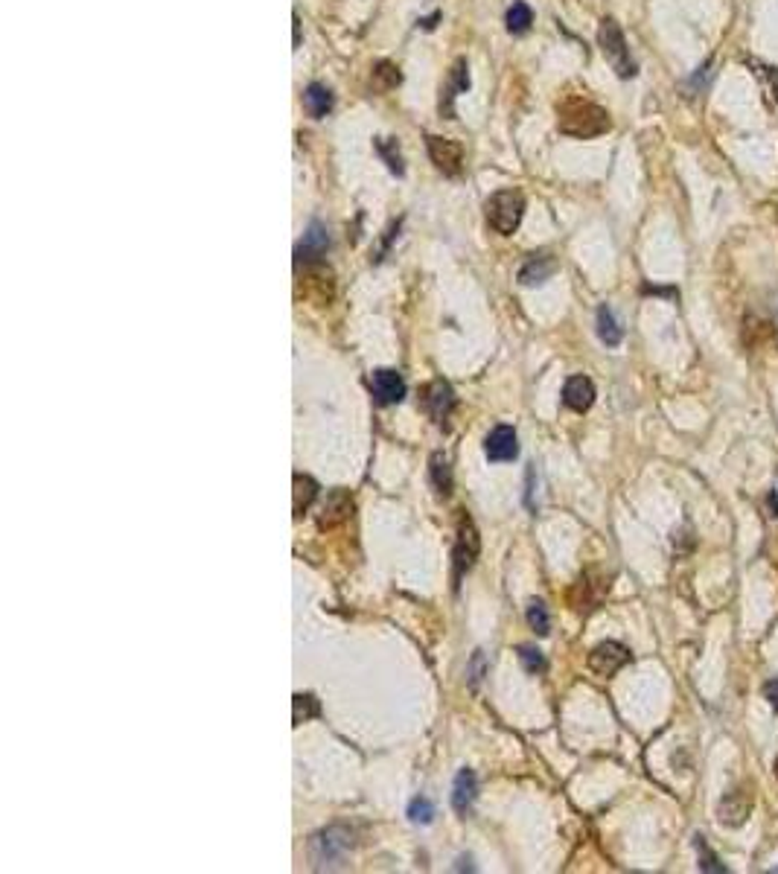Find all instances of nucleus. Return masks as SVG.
Masks as SVG:
<instances>
[{
    "label": "nucleus",
    "instance_id": "nucleus-22",
    "mask_svg": "<svg viewBox=\"0 0 778 874\" xmlns=\"http://www.w3.org/2000/svg\"><path fill=\"white\" fill-rule=\"evenodd\" d=\"M507 30L514 32V35H522V32H528L531 30V23H533V12L531 6L525 4V0H516L514 6L507 9Z\"/></svg>",
    "mask_w": 778,
    "mask_h": 874
},
{
    "label": "nucleus",
    "instance_id": "nucleus-27",
    "mask_svg": "<svg viewBox=\"0 0 778 874\" xmlns=\"http://www.w3.org/2000/svg\"><path fill=\"white\" fill-rule=\"evenodd\" d=\"M694 845H696V851H700V869L703 871H708V874H726L729 871L726 866H720V860L714 857V851L703 843V836H694Z\"/></svg>",
    "mask_w": 778,
    "mask_h": 874
},
{
    "label": "nucleus",
    "instance_id": "nucleus-6",
    "mask_svg": "<svg viewBox=\"0 0 778 874\" xmlns=\"http://www.w3.org/2000/svg\"><path fill=\"white\" fill-rule=\"evenodd\" d=\"M426 149H428V158H432V163L444 175H458L463 169V146L458 143V140L428 134L426 137Z\"/></svg>",
    "mask_w": 778,
    "mask_h": 874
},
{
    "label": "nucleus",
    "instance_id": "nucleus-32",
    "mask_svg": "<svg viewBox=\"0 0 778 874\" xmlns=\"http://www.w3.org/2000/svg\"><path fill=\"white\" fill-rule=\"evenodd\" d=\"M295 44H300V21H298V15H295Z\"/></svg>",
    "mask_w": 778,
    "mask_h": 874
},
{
    "label": "nucleus",
    "instance_id": "nucleus-23",
    "mask_svg": "<svg viewBox=\"0 0 778 874\" xmlns=\"http://www.w3.org/2000/svg\"><path fill=\"white\" fill-rule=\"evenodd\" d=\"M370 82H374V88L376 91H393L402 82V74H400V67L397 65H391V62H379L374 67V76H370Z\"/></svg>",
    "mask_w": 778,
    "mask_h": 874
},
{
    "label": "nucleus",
    "instance_id": "nucleus-3",
    "mask_svg": "<svg viewBox=\"0 0 778 874\" xmlns=\"http://www.w3.org/2000/svg\"><path fill=\"white\" fill-rule=\"evenodd\" d=\"M598 44H601L603 56H607V62L612 65V70L621 79L635 76V62H633V56H630V47H627V41H624V32L618 27V21H615V18H603L601 21Z\"/></svg>",
    "mask_w": 778,
    "mask_h": 874
},
{
    "label": "nucleus",
    "instance_id": "nucleus-11",
    "mask_svg": "<svg viewBox=\"0 0 778 874\" xmlns=\"http://www.w3.org/2000/svg\"><path fill=\"white\" fill-rule=\"evenodd\" d=\"M370 391H374L379 405L402 402V396H405V379L400 376L397 370L379 368V370H374V376H370Z\"/></svg>",
    "mask_w": 778,
    "mask_h": 874
},
{
    "label": "nucleus",
    "instance_id": "nucleus-5",
    "mask_svg": "<svg viewBox=\"0 0 778 874\" xmlns=\"http://www.w3.org/2000/svg\"><path fill=\"white\" fill-rule=\"evenodd\" d=\"M633 653L627 650L621 641H601V645L589 653V671L598 673V676H615L624 664H630Z\"/></svg>",
    "mask_w": 778,
    "mask_h": 874
},
{
    "label": "nucleus",
    "instance_id": "nucleus-29",
    "mask_svg": "<svg viewBox=\"0 0 778 874\" xmlns=\"http://www.w3.org/2000/svg\"><path fill=\"white\" fill-rule=\"evenodd\" d=\"M519 662L528 673H545V668H549V664H545V656L533 647H519Z\"/></svg>",
    "mask_w": 778,
    "mask_h": 874
},
{
    "label": "nucleus",
    "instance_id": "nucleus-17",
    "mask_svg": "<svg viewBox=\"0 0 778 874\" xmlns=\"http://www.w3.org/2000/svg\"><path fill=\"white\" fill-rule=\"evenodd\" d=\"M304 100H307V111L316 117V120H321V117H327L333 111V93L327 85H321V82H312L304 93Z\"/></svg>",
    "mask_w": 778,
    "mask_h": 874
},
{
    "label": "nucleus",
    "instance_id": "nucleus-7",
    "mask_svg": "<svg viewBox=\"0 0 778 874\" xmlns=\"http://www.w3.org/2000/svg\"><path fill=\"white\" fill-rule=\"evenodd\" d=\"M467 88H470V65H467V58H455L444 88H440V105H437L440 117H446V120L455 117V100L461 93H467Z\"/></svg>",
    "mask_w": 778,
    "mask_h": 874
},
{
    "label": "nucleus",
    "instance_id": "nucleus-8",
    "mask_svg": "<svg viewBox=\"0 0 778 874\" xmlns=\"http://www.w3.org/2000/svg\"><path fill=\"white\" fill-rule=\"evenodd\" d=\"M455 402H458V396H455V391H452L449 382L437 379V382H428L423 388V405H426L428 417H432L437 426L446 423L449 414L455 411Z\"/></svg>",
    "mask_w": 778,
    "mask_h": 874
},
{
    "label": "nucleus",
    "instance_id": "nucleus-30",
    "mask_svg": "<svg viewBox=\"0 0 778 874\" xmlns=\"http://www.w3.org/2000/svg\"><path fill=\"white\" fill-rule=\"evenodd\" d=\"M764 699L778 711V679H770L764 685Z\"/></svg>",
    "mask_w": 778,
    "mask_h": 874
},
{
    "label": "nucleus",
    "instance_id": "nucleus-10",
    "mask_svg": "<svg viewBox=\"0 0 778 874\" xmlns=\"http://www.w3.org/2000/svg\"><path fill=\"white\" fill-rule=\"evenodd\" d=\"M484 454L487 461L493 463H505V461H514L519 454V437H516V428L510 426H496L490 435L484 440Z\"/></svg>",
    "mask_w": 778,
    "mask_h": 874
},
{
    "label": "nucleus",
    "instance_id": "nucleus-9",
    "mask_svg": "<svg viewBox=\"0 0 778 874\" xmlns=\"http://www.w3.org/2000/svg\"><path fill=\"white\" fill-rule=\"evenodd\" d=\"M749 813H752V792H749V787L740 784L723 796V801H720V808H717V819L723 827H740L749 819Z\"/></svg>",
    "mask_w": 778,
    "mask_h": 874
},
{
    "label": "nucleus",
    "instance_id": "nucleus-19",
    "mask_svg": "<svg viewBox=\"0 0 778 874\" xmlns=\"http://www.w3.org/2000/svg\"><path fill=\"white\" fill-rule=\"evenodd\" d=\"M374 146H376V155L382 158V163L393 172V175H402L405 172V163H402V151H400V143L393 137H376L374 140Z\"/></svg>",
    "mask_w": 778,
    "mask_h": 874
},
{
    "label": "nucleus",
    "instance_id": "nucleus-24",
    "mask_svg": "<svg viewBox=\"0 0 778 874\" xmlns=\"http://www.w3.org/2000/svg\"><path fill=\"white\" fill-rule=\"evenodd\" d=\"M428 478H432V484L440 496L449 493L452 487V475H449V463L444 454H432V466H428Z\"/></svg>",
    "mask_w": 778,
    "mask_h": 874
},
{
    "label": "nucleus",
    "instance_id": "nucleus-14",
    "mask_svg": "<svg viewBox=\"0 0 778 874\" xmlns=\"http://www.w3.org/2000/svg\"><path fill=\"white\" fill-rule=\"evenodd\" d=\"M563 402H566V408H572V411H577V414L589 411L592 402H595V385H592V379H586V376L566 379Z\"/></svg>",
    "mask_w": 778,
    "mask_h": 874
},
{
    "label": "nucleus",
    "instance_id": "nucleus-12",
    "mask_svg": "<svg viewBox=\"0 0 778 874\" xmlns=\"http://www.w3.org/2000/svg\"><path fill=\"white\" fill-rule=\"evenodd\" d=\"M475 557H479V533H475L472 522H461L455 551H452V559H455V580L475 563Z\"/></svg>",
    "mask_w": 778,
    "mask_h": 874
},
{
    "label": "nucleus",
    "instance_id": "nucleus-20",
    "mask_svg": "<svg viewBox=\"0 0 778 874\" xmlns=\"http://www.w3.org/2000/svg\"><path fill=\"white\" fill-rule=\"evenodd\" d=\"M318 496V484L312 481L309 475H295V498H292V505H295V516H300L312 501H316Z\"/></svg>",
    "mask_w": 778,
    "mask_h": 874
},
{
    "label": "nucleus",
    "instance_id": "nucleus-33",
    "mask_svg": "<svg viewBox=\"0 0 778 874\" xmlns=\"http://www.w3.org/2000/svg\"><path fill=\"white\" fill-rule=\"evenodd\" d=\"M773 773H775V778H778V757H775V764H773Z\"/></svg>",
    "mask_w": 778,
    "mask_h": 874
},
{
    "label": "nucleus",
    "instance_id": "nucleus-4",
    "mask_svg": "<svg viewBox=\"0 0 778 874\" xmlns=\"http://www.w3.org/2000/svg\"><path fill=\"white\" fill-rule=\"evenodd\" d=\"M350 845H353L350 831H344V827H330V831L312 836L309 851H312V860H316L318 869H324V866L330 869L347 854V851H350Z\"/></svg>",
    "mask_w": 778,
    "mask_h": 874
},
{
    "label": "nucleus",
    "instance_id": "nucleus-18",
    "mask_svg": "<svg viewBox=\"0 0 778 874\" xmlns=\"http://www.w3.org/2000/svg\"><path fill=\"white\" fill-rule=\"evenodd\" d=\"M598 335H601V342L607 344V347H618L621 338H624L621 324L612 315V309L607 307V303H603V307L598 309Z\"/></svg>",
    "mask_w": 778,
    "mask_h": 874
},
{
    "label": "nucleus",
    "instance_id": "nucleus-2",
    "mask_svg": "<svg viewBox=\"0 0 778 874\" xmlns=\"http://www.w3.org/2000/svg\"><path fill=\"white\" fill-rule=\"evenodd\" d=\"M522 216H525V195L519 190H498L487 202V225L502 237H510L519 228Z\"/></svg>",
    "mask_w": 778,
    "mask_h": 874
},
{
    "label": "nucleus",
    "instance_id": "nucleus-21",
    "mask_svg": "<svg viewBox=\"0 0 778 874\" xmlns=\"http://www.w3.org/2000/svg\"><path fill=\"white\" fill-rule=\"evenodd\" d=\"M353 510V501L347 493H333L330 501H327V507H324V516H321V524H339L347 519V513Z\"/></svg>",
    "mask_w": 778,
    "mask_h": 874
},
{
    "label": "nucleus",
    "instance_id": "nucleus-1",
    "mask_svg": "<svg viewBox=\"0 0 778 874\" xmlns=\"http://www.w3.org/2000/svg\"><path fill=\"white\" fill-rule=\"evenodd\" d=\"M609 114L601 108V105L589 102V100H566L560 105V132L568 137H598L603 132H609Z\"/></svg>",
    "mask_w": 778,
    "mask_h": 874
},
{
    "label": "nucleus",
    "instance_id": "nucleus-16",
    "mask_svg": "<svg viewBox=\"0 0 778 874\" xmlns=\"http://www.w3.org/2000/svg\"><path fill=\"white\" fill-rule=\"evenodd\" d=\"M557 272V260L551 254H533L531 260L519 268V283L522 286H540Z\"/></svg>",
    "mask_w": 778,
    "mask_h": 874
},
{
    "label": "nucleus",
    "instance_id": "nucleus-25",
    "mask_svg": "<svg viewBox=\"0 0 778 874\" xmlns=\"http://www.w3.org/2000/svg\"><path fill=\"white\" fill-rule=\"evenodd\" d=\"M528 624L537 636H549L551 633V618H549V610H545L542 601H531L528 603Z\"/></svg>",
    "mask_w": 778,
    "mask_h": 874
},
{
    "label": "nucleus",
    "instance_id": "nucleus-15",
    "mask_svg": "<svg viewBox=\"0 0 778 874\" xmlns=\"http://www.w3.org/2000/svg\"><path fill=\"white\" fill-rule=\"evenodd\" d=\"M475 796H479V781H475L472 769H461L455 775V787H452V808H455L461 816H467L475 804Z\"/></svg>",
    "mask_w": 778,
    "mask_h": 874
},
{
    "label": "nucleus",
    "instance_id": "nucleus-31",
    "mask_svg": "<svg viewBox=\"0 0 778 874\" xmlns=\"http://www.w3.org/2000/svg\"><path fill=\"white\" fill-rule=\"evenodd\" d=\"M766 507H770L773 516H778V493H770V498H766Z\"/></svg>",
    "mask_w": 778,
    "mask_h": 874
},
{
    "label": "nucleus",
    "instance_id": "nucleus-28",
    "mask_svg": "<svg viewBox=\"0 0 778 874\" xmlns=\"http://www.w3.org/2000/svg\"><path fill=\"white\" fill-rule=\"evenodd\" d=\"M409 819L417 822V825H428V822L435 819V804L428 801V799H423V796L411 799V804H409Z\"/></svg>",
    "mask_w": 778,
    "mask_h": 874
},
{
    "label": "nucleus",
    "instance_id": "nucleus-26",
    "mask_svg": "<svg viewBox=\"0 0 778 874\" xmlns=\"http://www.w3.org/2000/svg\"><path fill=\"white\" fill-rule=\"evenodd\" d=\"M318 714V699L312 697V694H298L295 697V726H300V723H307L309 717H316Z\"/></svg>",
    "mask_w": 778,
    "mask_h": 874
},
{
    "label": "nucleus",
    "instance_id": "nucleus-13",
    "mask_svg": "<svg viewBox=\"0 0 778 874\" xmlns=\"http://www.w3.org/2000/svg\"><path fill=\"white\" fill-rule=\"evenodd\" d=\"M327 251H330V233H327V228H324L321 221H312L309 230L304 233V242H300L298 248H295L298 265L300 263H318Z\"/></svg>",
    "mask_w": 778,
    "mask_h": 874
}]
</instances>
